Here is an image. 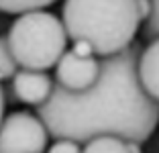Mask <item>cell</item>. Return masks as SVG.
<instances>
[{
    "mask_svg": "<svg viewBox=\"0 0 159 153\" xmlns=\"http://www.w3.org/2000/svg\"><path fill=\"white\" fill-rule=\"evenodd\" d=\"M141 47L133 41L126 49L100 59L94 86L71 92L55 82L51 96L37 106L53 139L78 143L100 135H116L143 143L159 125V102L141 86L137 63Z\"/></svg>",
    "mask_w": 159,
    "mask_h": 153,
    "instance_id": "1",
    "label": "cell"
},
{
    "mask_svg": "<svg viewBox=\"0 0 159 153\" xmlns=\"http://www.w3.org/2000/svg\"><path fill=\"white\" fill-rule=\"evenodd\" d=\"M6 37L19 65L25 70L45 72L53 67L67 45L63 21L43 8L19 14Z\"/></svg>",
    "mask_w": 159,
    "mask_h": 153,
    "instance_id": "3",
    "label": "cell"
},
{
    "mask_svg": "<svg viewBox=\"0 0 159 153\" xmlns=\"http://www.w3.org/2000/svg\"><path fill=\"white\" fill-rule=\"evenodd\" d=\"M53 86H55V82L45 72L23 67L12 76L10 90H12L14 100L23 102V104H31V106H41L51 96Z\"/></svg>",
    "mask_w": 159,
    "mask_h": 153,
    "instance_id": "6",
    "label": "cell"
},
{
    "mask_svg": "<svg viewBox=\"0 0 159 153\" xmlns=\"http://www.w3.org/2000/svg\"><path fill=\"white\" fill-rule=\"evenodd\" d=\"M61 21L71 41H86L106 57L135 41L141 16L137 0H66Z\"/></svg>",
    "mask_w": 159,
    "mask_h": 153,
    "instance_id": "2",
    "label": "cell"
},
{
    "mask_svg": "<svg viewBox=\"0 0 159 153\" xmlns=\"http://www.w3.org/2000/svg\"><path fill=\"white\" fill-rule=\"evenodd\" d=\"M16 72H19V61L10 49L8 37L0 35V80H12Z\"/></svg>",
    "mask_w": 159,
    "mask_h": 153,
    "instance_id": "10",
    "label": "cell"
},
{
    "mask_svg": "<svg viewBox=\"0 0 159 153\" xmlns=\"http://www.w3.org/2000/svg\"><path fill=\"white\" fill-rule=\"evenodd\" d=\"M82 153H131V151H129L126 139H120L116 135H100V137L86 141Z\"/></svg>",
    "mask_w": 159,
    "mask_h": 153,
    "instance_id": "8",
    "label": "cell"
},
{
    "mask_svg": "<svg viewBox=\"0 0 159 153\" xmlns=\"http://www.w3.org/2000/svg\"><path fill=\"white\" fill-rule=\"evenodd\" d=\"M4 90H2V86H0V123H2V116H4Z\"/></svg>",
    "mask_w": 159,
    "mask_h": 153,
    "instance_id": "15",
    "label": "cell"
},
{
    "mask_svg": "<svg viewBox=\"0 0 159 153\" xmlns=\"http://www.w3.org/2000/svg\"><path fill=\"white\" fill-rule=\"evenodd\" d=\"M137 8H139L141 21H147V16L151 12V0H137Z\"/></svg>",
    "mask_w": 159,
    "mask_h": 153,
    "instance_id": "14",
    "label": "cell"
},
{
    "mask_svg": "<svg viewBox=\"0 0 159 153\" xmlns=\"http://www.w3.org/2000/svg\"><path fill=\"white\" fill-rule=\"evenodd\" d=\"M137 72L145 92L159 102V37L151 39L149 45L141 49Z\"/></svg>",
    "mask_w": 159,
    "mask_h": 153,
    "instance_id": "7",
    "label": "cell"
},
{
    "mask_svg": "<svg viewBox=\"0 0 159 153\" xmlns=\"http://www.w3.org/2000/svg\"><path fill=\"white\" fill-rule=\"evenodd\" d=\"M74 51L78 55H94V49L86 41H74Z\"/></svg>",
    "mask_w": 159,
    "mask_h": 153,
    "instance_id": "13",
    "label": "cell"
},
{
    "mask_svg": "<svg viewBox=\"0 0 159 153\" xmlns=\"http://www.w3.org/2000/svg\"><path fill=\"white\" fill-rule=\"evenodd\" d=\"M143 37L149 41L159 37V0H151V12L143 27Z\"/></svg>",
    "mask_w": 159,
    "mask_h": 153,
    "instance_id": "11",
    "label": "cell"
},
{
    "mask_svg": "<svg viewBox=\"0 0 159 153\" xmlns=\"http://www.w3.org/2000/svg\"><path fill=\"white\" fill-rule=\"evenodd\" d=\"M57 0H0V12L6 14H23L29 10H41L51 6Z\"/></svg>",
    "mask_w": 159,
    "mask_h": 153,
    "instance_id": "9",
    "label": "cell"
},
{
    "mask_svg": "<svg viewBox=\"0 0 159 153\" xmlns=\"http://www.w3.org/2000/svg\"><path fill=\"white\" fill-rule=\"evenodd\" d=\"M47 153H82V147H80L78 141L71 139H57L55 143L49 147Z\"/></svg>",
    "mask_w": 159,
    "mask_h": 153,
    "instance_id": "12",
    "label": "cell"
},
{
    "mask_svg": "<svg viewBox=\"0 0 159 153\" xmlns=\"http://www.w3.org/2000/svg\"><path fill=\"white\" fill-rule=\"evenodd\" d=\"M100 76V59L94 55H78L66 51L55 63V82L71 92H82L96 84Z\"/></svg>",
    "mask_w": 159,
    "mask_h": 153,
    "instance_id": "5",
    "label": "cell"
},
{
    "mask_svg": "<svg viewBox=\"0 0 159 153\" xmlns=\"http://www.w3.org/2000/svg\"><path fill=\"white\" fill-rule=\"evenodd\" d=\"M49 131L41 116L16 110L0 123V153H43Z\"/></svg>",
    "mask_w": 159,
    "mask_h": 153,
    "instance_id": "4",
    "label": "cell"
}]
</instances>
